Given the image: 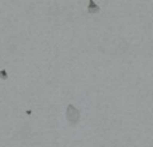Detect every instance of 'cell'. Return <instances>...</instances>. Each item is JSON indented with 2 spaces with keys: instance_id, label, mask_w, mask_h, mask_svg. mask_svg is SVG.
<instances>
[{
  "instance_id": "6da1fadb",
  "label": "cell",
  "mask_w": 153,
  "mask_h": 147,
  "mask_svg": "<svg viewBox=\"0 0 153 147\" xmlns=\"http://www.w3.org/2000/svg\"><path fill=\"white\" fill-rule=\"evenodd\" d=\"M66 119L68 120V123L72 125H76L80 122V111L76 109L74 105H68L66 109Z\"/></svg>"
},
{
  "instance_id": "7a4b0ae2",
  "label": "cell",
  "mask_w": 153,
  "mask_h": 147,
  "mask_svg": "<svg viewBox=\"0 0 153 147\" xmlns=\"http://www.w3.org/2000/svg\"><path fill=\"white\" fill-rule=\"evenodd\" d=\"M100 12V7L94 2V0H89V5H88V13L89 14H97Z\"/></svg>"
},
{
  "instance_id": "3957f363",
  "label": "cell",
  "mask_w": 153,
  "mask_h": 147,
  "mask_svg": "<svg viewBox=\"0 0 153 147\" xmlns=\"http://www.w3.org/2000/svg\"><path fill=\"white\" fill-rule=\"evenodd\" d=\"M0 76H3V79H4V80L8 79V75H7V72H5V71H0Z\"/></svg>"
}]
</instances>
